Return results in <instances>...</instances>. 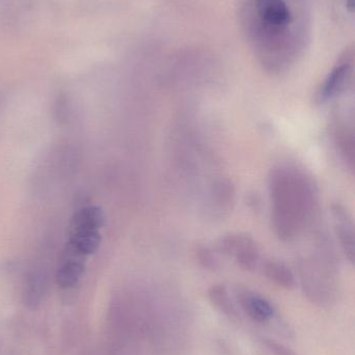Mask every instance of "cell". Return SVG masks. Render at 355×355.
Masks as SVG:
<instances>
[{"instance_id":"obj_9","label":"cell","mask_w":355,"mask_h":355,"mask_svg":"<svg viewBox=\"0 0 355 355\" xmlns=\"http://www.w3.org/2000/svg\"><path fill=\"white\" fill-rule=\"evenodd\" d=\"M264 275L269 281L286 290H293L296 279L291 269L279 261H268L264 265Z\"/></svg>"},{"instance_id":"obj_2","label":"cell","mask_w":355,"mask_h":355,"mask_svg":"<svg viewBox=\"0 0 355 355\" xmlns=\"http://www.w3.org/2000/svg\"><path fill=\"white\" fill-rule=\"evenodd\" d=\"M104 215L101 209L95 206L85 207L77 211L71 220L67 254L85 259L99 248L100 234Z\"/></svg>"},{"instance_id":"obj_13","label":"cell","mask_w":355,"mask_h":355,"mask_svg":"<svg viewBox=\"0 0 355 355\" xmlns=\"http://www.w3.org/2000/svg\"><path fill=\"white\" fill-rule=\"evenodd\" d=\"M265 345H266L267 349L274 355H298L291 348L279 343V342L273 341V340H265Z\"/></svg>"},{"instance_id":"obj_12","label":"cell","mask_w":355,"mask_h":355,"mask_svg":"<svg viewBox=\"0 0 355 355\" xmlns=\"http://www.w3.org/2000/svg\"><path fill=\"white\" fill-rule=\"evenodd\" d=\"M197 258L200 264L208 270H216L218 268V261L215 258L214 254L208 248H200L197 250Z\"/></svg>"},{"instance_id":"obj_10","label":"cell","mask_w":355,"mask_h":355,"mask_svg":"<svg viewBox=\"0 0 355 355\" xmlns=\"http://www.w3.org/2000/svg\"><path fill=\"white\" fill-rule=\"evenodd\" d=\"M208 300L212 302L213 306L222 313L225 316L229 317L231 320H237L239 318L237 309L231 300L226 287L223 285H214L208 289Z\"/></svg>"},{"instance_id":"obj_1","label":"cell","mask_w":355,"mask_h":355,"mask_svg":"<svg viewBox=\"0 0 355 355\" xmlns=\"http://www.w3.org/2000/svg\"><path fill=\"white\" fill-rule=\"evenodd\" d=\"M269 185L275 233L283 241H290L302 232L312 214L314 188L302 173L290 168L273 171Z\"/></svg>"},{"instance_id":"obj_4","label":"cell","mask_w":355,"mask_h":355,"mask_svg":"<svg viewBox=\"0 0 355 355\" xmlns=\"http://www.w3.org/2000/svg\"><path fill=\"white\" fill-rule=\"evenodd\" d=\"M354 72V54L352 51L346 52L345 56L329 73L321 87L320 97L322 100H329L340 95L347 89L348 83Z\"/></svg>"},{"instance_id":"obj_8","label":"cell","mask_w":355,"mask_h":355,"mask_svg":"<svg viewBox=\"0 0 355 355\" xmlns=\"http://www.w3.org/2000/svg\"><path fill=\"white\" fill-rule=\"evenodd\" d=\"M67 254V252H66ZM85 270V259L67 254L56 273V282L63 289L73 287L79 283Z\"/></svg>"},{"instance_id":"obj_14","label":"cell","mask_w":355,"mask_h":355,"mask_svg":"<svg viewBox=\"0 0 355 355\" xmlns=\"http://www.w3.org/2000/svg\"><path fill=\"white\" fill-rule=\"evenodd\" d=\"M346 6L350 12H354V0H346Z\"/></svg>"},{"instance_id":"obj_11","label":"cell","mask_w":355,"mask_h":355,"mask_svg":"<svg viewBox=\"0 0 355 355\" xmlns=\"http://www.w3.org/2000/svg\"><path fill=\"white\" fill-rule=\"evenodd\" d=\"M354 131L343 123L336 126L335 139L342 155L349 162L350 168L354 164Z\"/></svg>"},{"instance_id":"obj_6","label":"cell","mask_w":355,"mask_h":355,"mask_svg":"<svg viewBox=\"0 0 355 355\" xmlns=\"http://www.w3.org/2000/svg\"><path fill=\"white\" fill-rule=\"evenodd\" d=\"M335 217V233L339 240L342 250L350 262L354 263L355 241L354 223L348 216V213L342 207L336 206L333 209Z\"/></svg>"},{"instance_id":"obj_3","label":"cell","mask_w":355,"mask_h":355,"mask_svg":"<svg viewBox=\"0 0 355 355\" xmlns=\"http://www.w3.org/2000/svg\"><path fill=\"white\" fill-rule=\"evenodd\" d=\"M220 248L227 256L235 259L244 270L254 271L260 261V252L256 242L244 234H229L221 239Z\"/></svg>"},{"instance_id":"obj_5","label":"cell","mask_w":355,"mask_h":355,"mask_svg":"<svg viewBox=\"0 0 355 355\" xmlns=\"http://www.w3.org/2000/svg\"><path fill=\"white\" fill-rule=\"evenodd\" d=\"M238 300L242 310L256 322H267L274 314V308L272 304L256 292L250 290L240 291L238 294Z\"/></svg>"},{"instance_id":"obj_7","label":"cell","mask_w":355,"mask_h":355,"mask_svg":"<svg viewBox=\"0 0 355 355\" xmlns=\"http://www.w3.org/2000/svg\"><path fill=\"white\" fill-rule=\"evenodd\" d=\"M258 16L273 27H286L292 22V15L283 0H256Z\"/></svg>"}]
</instances>
